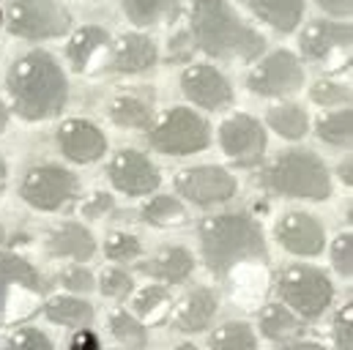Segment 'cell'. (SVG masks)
I'll list each match as a JSON object with an SVG mask.
<instances>
[{
	"label": "cell",
	"instance_id": "obj_25",
	"mask_svg": "<svg viewBox=\"0 0 353 350\" xmlns=\"http://www.w3.org/2000/svg\"><path fill=\"white\" fill-rule=\"evenodd\" d=\"M123 14L137 28H157L173 22L181 11V0H121Z\"/></svg>",
	"mask_w": 353,
	"mask_h": 350
},
{
	"label": "cell",
	"instance_id": "obj_16",
	"mask_svg": "<svg viewBox=\"0 0 353 350\" xmlns=\"http://www.w3.org/2000/svg\"><path fill=\"white\" fill-rule=\"evenodd\" d=\"M276 241L282 244L285 252L296 255V258H315L323 252L326 244V230L323 225L310 216V214H299L290 211L276 222Z\"/></svg>",
	"mask_w": 353,
	"mask_h": 350
},
{
	"label": "cell",
	"instance_id": "obj_22",
	"mask_svg": "<svg viewBox=\"0 0 353 350\" xmlns=\"http://www.w3.org/2000/svg\"><path fill=\"white\" fill-rule=\"evenodd\" d=\"M107 44H110V36H107L104 28H99V25H85V28H80V30L69 39V44H66V58H69L72 69H74L77 74H85L90 69V63L101 55V50H107Z\"/></svg>",
	"mask_w": 353,
	"mask_h": 350
},
{
	"label": "cell",
	"instance_id": "obj_20",
	"mask_svg": "<svg viewBox=\"0 0 353 350\" xmlns=\"http://www.w3.org/2000/svg\"><path fill=\"white\" fill-rule=\"evenodd\" d=\"M47 252L52 258H69V260L85 262L96 252V241H93V233L88 227H83L77 222H63V225L50 230Z\"/></svg>",
	"mask_w": 353,
	"mask_h": 350
},
{
	"label": "cell",
	"instance_id": "obj_19",
	"mask_svg": "<svg viewBox=\"0 0 353 350\" xmlns=\"http://www.w3.org/2000/svg\"><path fill=\"white\" fill-rule=\"evenodd\" d=\"M219 298L211 287H194L178 301L173 312V326L181 334H200L214 323Z\"/></svg>",
	"mask_w": 353,
	"mask_h": 350
},
{
	"label": "cell",
	"instance_id": "obj_38",
	"mask_svg": "<svg viewBox=\"0 0 353 350\" xmlns=\"http://www.w3.org/2000/svg\"><path fill=\"white\" fill-rule=\"evenodd\" d=\"M332 265L340 276L351 279L353 274V236L351 233H340L332 244Z\"/></svg>",
	"mask_w": 353,
	"mask_h": 350
},
{
	"label": "cell",
	"instance_id": "obj_29",
	"mask_svg": "<svg viewBox=\"0 0 353 350\" xmlns=\"http://www.w3.org/2000/svg\"><path fill=\"white\" fill-rule=\"evenodd\" d=\"M265 121L285 140H301L310 132V118L299 104H276L268 110Z\"/></svg>",
	"mask_w": 353,
	"mask_h": 350
},
{
	"label": "cell",
	"instance_id": "obj_8",
	"mask_svg": "<svg viewBox=\"0 0 353 350\" xmlns=\"http://www.w3.org/2000/svg\"><path fill=\"white\" fill-rule=\"evenodd\" d=\"M6 22L8 33L28 41L58 39L72 28L69 11L55 0H11L6 8Z\"/></svg>",
	"mask_w": 353,
	"mask_h": 350
},
{
	"label": "cell",
	"instance_id": "obj_28",
	"mask_svg": "<svg viewBox=\"0 0 353 350\" xmlns=\"http://www.w3.org/2000/svg\"><path fill=\"white\" fill-rule=\"evenodd\" d=\"M170 304H173V298L165 285H148L134 296L132 307H134V318L143 326H157L170 318Z\"/></svg>",
	"mask_w": 353,
	"mask_h": 350
},
{
	"label": "cell",
	"instance_id": "obj_34",
	"mask_svg": "<svg viewBox=\"0 0 353 350\" xmlns=\"http://www.w3.org/2000/svg\"><path fill=\"white\" fill-rule=\"evenodd\" d=\"M104 255L115 262H132L143 255V244L129 233H110L104 241Z\"/></svg>",
	"mask_w": 353,
	"mask_h": 350
},
{
	"label": "cell",
	"instance_id": "obj_21",
	"mask_svg": "<svg viewBox=\"0 0 353 350\" xmlns=\"http://www.w3.org/2000/svg\"><path fill=\"white\" fill-rule=\"evenodd\" d=\"M194 268L192 255L183 249V247H170V249H162L157 258L145 262H137V271L162 282V285H178V282H186L189 274Z\"/></svg>",
	"mask_w": 353,
	"mask_h": 350
},
{
	"label": "cell",
	"instance_id": "obj_15",
	"mask_svg": "<svg viewBox=\"0 0 353 350\" xmlns=\"http://www.w3.org/2000/svg\"><path fill=\"white\" fill-rule=\"evenodd\" d=\"M181 90L192 104L203 110H225L233 104V88L228 77L208 63L186 66V72L181 74Z\"/></svg>",
	"mask_w": 353,
	"mask_h": 350
},
{
	"label": "cell",
	"instance_id": "obj_51",
	"mask_svg": "<svg viewBox=\"0 0 353 350\" xmlns=\"http://www.w3.org/2000/svg\"><path fill=\"white\" fill-rule=\"evenodd\" d=\"M0 19H3V11H0Z\"/></svg>",
	"mask_w": 353,
	"mask_h": 350
},
{
	"label": "cell",
	"instance_id": "obj_2",
	"mask_svg": "<svg viewBox=\"0 0 353 350\" xmlns=\"http://www.w3.org/2000/svg\"><path fill=\"white\" fill-rule=\"evenodd\" d=\"M189 36L194 50L216 61H255L265 50V39L233 11L230 0H192Z\"/></svg>",
	"mask_w": 353,
	"mask_h": 350
},
{
	"label": "cell",
	"instance_id": "obj_47",
	"mask_svg": "<svg viewBox=\"0 0 353 350\" xmlns=\"http://www.w3.org/2000/svg\"><path fill=\"white\" fill-rule=\"evenodd\" d=\"M6 126H8V107L0 101V134L6 132Z\"/></svg>",
	"mask_w": 353,
	"mask_h": 350
},
{
	"label": "cell",
	"instance_id": "obj_18",
	"mask_svg": "<svg viewBox=\"0 0 353 350\" xmlns=\"http://www.w3.org/2000/svg\"><path fill=\"white\" fill-rule=\"evenodd\" d=\"M157 61H159V50H157V41L151 36L126 33L112 44L104 69L115 72V74H140V72L154 69Z\"/></svg>",
	"mask_w": 353,
	"mask_h": 350
},
{
	"label": "cell",
	"instance_id": "obj_24",
	"mask_svg": "<svg viewBox=\"0 0 353 350\" xmlns=\"http://www.w3.org/2000/svg\"><path fill=\"white\" fill-rule=\"evenodd\" d=\"M41 309H44L50 323H58L66 329L80 331V329H90V323H93V307L77 296H55Z\"/></svg>",
	"mask_w": 353,
	"mask_h": 350
},
{
	"label": "cell",
	"instance_id": "obj_31",
	"mask_svg": "<svg viewBox=\"0 0 353 350\" xmlns=\"http://www.w3.org/2000/svg\"><path fill=\"white\" fill-rule=\"evenodd\" d=\"M211 350H258V337L252 331L250 323L244 320H230L225 326H219L211 340H208Z\"/></svg>",
	"mask_w": 353,
	"mask_h": 350
},
{
	"label": "cell",
	"instance_id": "obj_7",
	"mask_svg": "<svg viewBox=\"0 0 353 350\" xmlns=\"http://www.w3.org/2000/svg\"><path fill=\"white\" fill-rule=\"evenodd\" d=\"M148 143L165 156H189L211 145V129L208 121L194 110L173 107L157 123L148 126Z\"/></svg>",
	"mask_w": 353,
	"mask_h": 350
},
{
	"label": "cell",
	"instance_id": "obj_41",
	"mask_svg": "<svg viewBox=\"0 0 353 350\" xmlns=\"http://www.w3.org/2000/svg\"><path fill=\"white\" fill-rule=\"evenodd\" d=\"M110 208H112V197L107 192H93L88 200H83V205H80V211H83L85 219H99Z\"/></svg>",
	"mask_w": 353,
	"mask_h": 350
},
{
	"label": "cell",
	"instance_id": "obj_4",
	"mask_svg": "<svg viewBox=\"0 0 353 350\" xmlns=\"http://www.w3.org/2000/svg\"><path fill=\"white\" fill-rule=\"evenodd\" d=\"M261 181L268 192L293 200L321 203L332 197V175L312 151H285L274 156L263 167Z\"/></svg>",
	"mask_w": 353,
	"mask_h": 350
},
{
	"label": "cell",
	"instance_id": "obj_23",
	"mask_svg": "<svg viewBox=\"0 0 353 350\" xmlns=\"http://www.w3.org/2000/svg\"><path fill=\"white\" fill-rule=\"evenodd\" d=\"M241 3L279 33H293L304 14V0H241Z\"/></svg>",
	"mask_w": 353,
	"mask_h": 350
},
{
	"label": "cell",
	"instance_id": "obj_17",
	"mask_svg": "<svg viewBox=\"0 0 353 350\" xmlns=\"http://www.w3.org/2000/svg\"><path fill=\"white\" fill-rule=\"evenodd\" d=\"M58 145L66 159H72L77 165H93L104 156L107 137L96 123L83 121V118H69L58 129Z\"/></svg>",
	"mask_w": 353,
	"mask_h": 350
},
{
	"label": "cell",
	"instance_id": "obj_5",
	"mask_svg": "<svg viewBox=\"0 0 353 350\" xmlns=\"http://www.w3.org/2000/svg\"><path fill=\"white\" fill-rule=\"evenodd\" d=\"M44 276L19 255L0 252V329L30 320L44 301Z\"/></svg>",
	"mask_w": 353,
	"mask_h": 350
},
{
	"label": "cell",
	"instance_id": "obj_49",
	"mask_svg": "<svg viewBox=\"0 0 353 350\" xmlns=\"http://www.w3.org/2000/svg\"><path fill=\"white\" fill-rule=\"evenodd\" d=\"M176 350H197V348H194V345H189V342H183V345H178Z\"/></svg>",
	"mask_w": 353,
	"mask_h": 350
},
{
	"label": "cell",
	"instance_id": "obj_39",
	"mask_svg": "<svg viewBox=\"0 0 353 350\" xmlns=\"http://www.w3.org/2000/svg\"><path fill=\"white\" fill-rule=\"evenodd\" d=\"M334 350H353V304L348 301L334 318Z\"/></svg>",
	"mask_w": 353,
	"mask_h": 350
},
{
	"label": "cell",
	"instance_id": "obj_48",
	"mask_svg": "<svg viewBox=\"0 0 353 350\" xmlns=\"http://www.w3.org/2000/svg\"><path fill=\"white\" fill-rule=\"evenodd\" d=\"M6 162H3V159H0V192H3V186H6Z\"/></svg>",
	"mask_w": 353,
	"mask_h": 350
},
{
	"label": "cell",
	"instance_id": "obj_9",
	"mask_svg": "<svg viewBox=\"0 0 353 350\" xmlns=\"http://www.w3.org/2000/svg\"><path fill=\"white\" fill-rule=\"evenodd\" d=\"M22 200L36 211H61L77 200V175L61 165H36L22 178Z\"/></svg>",
	"mask_w": 353,
	"mask_h": 350
},
{
	"label": "cell",
	"instance_id": "obj_12",
	"mask_svg": "<svg viewBox=\"0 0 353 350\" xmlns=\"http://www.w3.org/2000/svg\"><path fill=\"white\" fill-rule=\"evenodd\" d=\"M176 192L181 197H186L189 203L208 208V205H219V203H228L230 197H236L239 181L225 167L200 165V167H189L176 175Z\"/></svg>",
	"mask_w": 353,
	"mask_h": 350
},
{
	"label": "cell",
	"instance_id": "obj_14",
	"mask_svg": "<svg viewBox=\"0 0 353 350\" xmlns=\"http://www.w3.org/2000/svg\"><path fill=\"white\" fill-rule=\"evenodd\" d=\"M107 175H110V183H112L118 192L129 194V197L151 194V192L162 183V175L157 170V165H154L145 154H140V151H134V148L118 151V154L110 159V165H107Z\"/></svg>",
	"mask_w": 353,
	"mask_h": 350
},
{
	"label": "cell",
	"instance_id": "obj_13",
	"mask_svg": "<svg viewBox=\"0 0 353 350\" xmlns=\"http://www.w3.org/2000/svg\"><path fill=\"white\" fill-rule=\"evenodd\" d=\"M351 25L348 22H332V19H315L310 22L299 36V50L307 61L334 66L345 63L351 52Z\"/></svg>",
	"mask_w": 353,
	"mask_h": 350
},
{
	"label": "cell",
	"instance_id": "obj_1",
	"mask_svg": "<svg viewBox=\"0 0 353 350\" xmlns=\"http://www.w3.org/2000/svg\"><path fill=\"white\" fill-rule=\"evenodd\" d=\"M6 88L22 121H50L69 101V83L58 61L44 50H30L8 69Z\"/></svg>",
	"mask_w": 353,
	"mask_h": 350
},
{
	"label": "cell",
	"instance_id": "obj_36",
	"mask_svg": "<svg viewBox=\"0 0 353 350\" xmlns=\"http://www.w3.org/2000/svg\"><path fill=\"white\" fill-rule=\"evenodd\" d=\"M99 290H101V296L121 301V298H126L134 290V279L123 268H107L101 274V279H99Z\"/></svg>",
	"mask_w": 353,
	"mask_h": 350
},
{
	"label": "cell",
	"instance_id": "obj_44",
	"mask_svg": "<svg viewBox=\"0 0 353 350\" xmlns=\"http://www.w3.org/2000/svg\"><path fill=\"white\" fill-rule=\"evenodd\" d=\"M72 350H101L96 334L88 331V329H80L74 337H72Z\"/></svg>",
	"mask_w": 353,
	"mask_h": 350
},
{
	"label": "cell",
	"instance_id": "obj_50",
	"mask_svg": "<svg viewBox=\"0 0 353 350\" xmlns=\"http://www.w3.org/2000/svg\"><path fill=\"white\" fill-rule=\"evenodd\" d=\"M6 241V230H3V225H0V244Z\"/></svg>",
	"mask_w": 353,
	"mask_h": 350
},
{
	"label": "cell",
	"instance_id": "obj_42",
	"mask_svg": "<svg viewBox=\"0 0 353 350\" xmlns=\"http://www.w3.org/2000/svg\"><path fill=\"white\" fill-rule=\"evenodd\" d=\"M192 50H194V44H192L189 30H181V33H176V36L170 39V44H168L170 61H189V58H192Z\"/></svg>",
	"mask_w": 353,
	"mask_h": 350
},
{
	"label": "cell",
	"instance_id": "obj_3",
	"mask_svg": "<svg viewBox=\"0 0 353 350\" xmlns=\"http://www.w3.org/2000/svg\"><path fill=\"white\" fill-rule=\"evenodd\" d=\"M200 249H203V260L208 265V271L216 276H228L241 262L268 260L263 225L252 214H244V211L216 214V216L203 219Z\"/></svg>",
	"mask_w": 353,
	"mask_h": 350
},
{
	"label": "cell",
	"instance_id": "obj_33",
	"mask_svg": "<svg viewBox=\"0 0 353 350\" xmlns=\"http://www.w3.org/2000/svg\"><path fill=\"white\" fill-rule=\"evenodd\" d=\"M318 137L334 148H348L353 137V115L351 110H334L318 121Z\"/></svg>",
	"mask_w": 353,
	"mask_h": 350
},
{
	"label": "cell",
	"instance_id": "obj_43",
	"mask_svg": "<svg viewBox=\"0 0 353 350\" xmlns=\"http://www.w3.org/2000/svg\"><path fill=\"white\" fill-rule=\"evenodd\" d=\"M323 11H329L332 17H340V19H348L353 8V0H315Z\"/></svg>",
	"mask_w": 353,
	"mask_h": 350
},
{
	"label": "cell",
	"instance_id": "obj_45",
	"mask_svg": "<svg viewBox=\"0 0 353 350\" xmlns=\"http://www.w3.org/2000/svg\"><path fill=\"white\" fill-rule=\"evenodd\" d=\"M276 350H326L318 342H310V340H290V342H279Z\"/></svg>",
	"mask_w": 353,
	"mask_h": 350
},
{
	"label": "cell",
	"instance_id": "obj_32",
	"mask_svg": "<svg viewBox=\"0 0 353 350\" xmlns=\"http://www.w3.org/2000/svg\"><path fill=\"white\" fill-rule=\"evenodd\" d=\"M110 331L121 345L132 350H143L148 345V329L126 309H115L110 315Z\"/></svg>",
	"mask_w": 353,
	"mask_h": 350
},
{
	"label": "cell",
	"instance_id": "obj_30",
	"mask_svg": "<svg viewBox=\"0 0 353 350\" xmlns=\"http://www.w3.org/2000/svg\"><path fill=\"white\" fill-rule=\"evenodd\" d=\"M140 216H143L145 225H154V227H181V225H186V208L181 205L178 197H170V194L151 197L140 208Z\"/></svg>",
	"mask_w": 353,
	"mask_h": 350
},
{
	"label": "cell",
	"instance_id": "obj_27",
	"mask_svg": "<svg viewBox=\"0 0 353 350\" xmlns=\"http://www.w3.org/2000/svg\"><path fill=\"white\" fill-rule=\"evenodd\" d=\"M110 121L121 129H148L154 123V110L145 99L134 93H121L110 104Z\"/></svg>",
	"mask_w": 353,
	"mask_h": 350
},
{
	"label": "cell",
	"instance_id": "obj_37",
	"mask_svg": "<svg viewBox=\"0 0 353 350\" xmlns=\"http://www.w3.org/2000/svg\"><path fill=\"white\" fill-rule=\"evenodd\" d=\"M6 350H55V345L50 342V337L39 329H17L8 342Z\"/></svg>",
	"mask_w": 353,
	"mask_h": 350
},
{
	"label": "cell",
	"instance_id": "obj_11",
	"mask_svg": "<svg viewBox=\"0 0 353 350\" xmlns=\"http://www.w3.org/2000/svg\"><path fill=\"white\" fill-rule=\"evenodd\" d=\"M263 123L247 112H236L219 126V145L236 167H255L265 154Z\"/></svg>",
	"mask_w": 353,
	"mask_h": 350
},
{
	"label": "cell",
	"instance_id": "obj_26",
	"mask_svg": "<svg viewBox=\"0 0 353 350\" xmlns=\"http://www.w3.org/2000/svg\"><path fill=\"white\" fill-rule=\"evenodd\" d=\"M261 331L271 342H290L301 337L304 326H301V318L293 315L285 304H268L261 312Z\"/></svg>",
	"mask_w": 353,
	"mask_h": 350
},
{
	"label": "cell",
	"instance_id": "obj_6",
	"mask_svg": "<svg viewBox=\"0 0 353 350\" xmlns=\"http://www.w3.org/2000/svg\"><path fill=\"white\" fill-rule=\"evenodd\" d=\"M279 301L301 320H318L334 301L332 279L315 265H290L276 282Z\"/></svg>",
	"mask_w": 353,
	"mask_h": 350
},
{
	"label": "cell",
	"instance_id": "obj_46",
	"mask_svg": "<svg viewBox=\"0 0 353 350\" xmlns=\"http://www.w3.org/2000/svg\"><path fill=\"white\" fill-rule=\"evenodd\" d=\"M340 181H343L345 186H351V183H353V178H351V162H343V165H340Z\"/></svg>",
	"mask_w": 353,
	"mask_h": 350
},
{
	"label": "cell",
	"instance_id": "obj_35",
	"mask_svg": "<svg viewBox=\"0 0 353 350\" xmlns=\"http://www.w3.org/2000/svg\"><path fill=\"white\" fill-rule=\"evenodd\" d=\"M310 99L321 107H348L351 101V88L343 85V83H334V80H318L312 90H310Z\"/></svg>",
	"mask_w": 353,
	"mask_h": 350
},
{
	"label": "cell",
	"instance_id": "obj_10",
	"mask_svg": "<svg viewBox=\"0 0 353 350\" xmlns=\"http://www.w3.org/2000/svg\"><path fill=\"white\" fill-rule=\"evenodd\" d=\"M301 85H304V69L290 50H276L265 55L247 77V88L265 99L293 96L296 90H301Z\"/></svg>",
	"mask_w": 353,
	"mask_h": 350
},
{
	"label": "cell",
	"instance_id": "obj_40",
	"mask_svg": "<svg viewBox=\"0 0 353 350\" xmlns=\"http://www.w3.org/2000/svg\"><path fill=\"white\" fill-rule=\"evenodd\" d=\"M61 285H63L66 290H72V293H90V290L96 287V279H93V274H90L88 268L72 265V268H66V271L61 274Z\"/></svg>",
	"mask_w": 353,
	"mask_h": 350
}]
</instances>
